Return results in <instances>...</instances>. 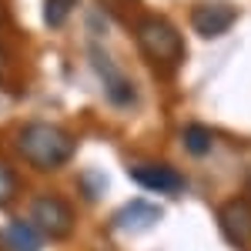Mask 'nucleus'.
Here are the masks:
<instances>
[{
  "label": "nucleus",
  "mask_w": 251,
  "mask_h": 251,
  "mask_svg": "<svg viewBox=\"0 0 251 251\" xmlns=\"http://www.w3.org/2000/svg\"><path fill=\"white\" fill-rule=\"evenodd\" d=\"M74 148H77V141L67 134L64 127L47 124V121H34V124H27L17 134V154L27 164L40 168V171L64 168L74 157Z\"/></svg>",
  "instance_id": "f257e3e1"
},
{
  "label": "nucleus",
  "mask_w": 251,
  "mask_h": 251,
  "mask_svg": "<svg viewBox=\"0 0 251 251\" xmlns=\"http://www.w3.org/2000/svg\"><path fill=\"white\" fill-rule=\"evenodd\" d=\"M137 47L148 60H154L161 67H174L184 57V44H181V34L174 30V24L161 17H141L137 24Z\"/></svg>",
  "instance_id": "f03ea898"
},
{
  "label": "nucleus",
  "mask_w": 251,
  "mask_h": 251,
  "mask_svg": "<svg viewBox=\"0 0 251 251\" xmlns=\"http://www.w3.org/2000/svg\"><path fill=\"white\" fill-rule=\"evenodd\" d=\"M30 225L44 238H67L74 231V211L57 194H40L30 204Z\"/></svg>",
  "instance_id": "7ed1b4c3"
},
{
  "label": "nucleus",
  "mask_w": 251,
  "mask_h": 251,
  "mask_svg": "<svg viewBox=\"0 0 251 251\" xmlns=\"http://www.w3.org/2000/svg\"><path fill=\"white\" fill-rule=\"evenodd\" d=\"M87 57H91V64H94L97 77H100V84H104V91H107V100L114 104V107H134L137 100V87L127 80V74L117 67L114 60L107 57V50L104 47H91L87 50Z\"/></svg>",
  "instance_id": "20e7f679"
},
{
  "label": "nucleus",
  "mask_w": 251,
  "mask_h": 251,
  "mask_svg": "<svg viewBox=\"0 0 251 251\" xmlns=\"http://www.w3.org/2000/svg\"><path fill=\"white\" fill-rule=\"evenodd\" d=\"M218 225H221V234H225L228 245L245 248L251 241V201L248 198H231V201H225L221 211H218Z\"/></svg>",
  "instance_id": "39448f33"
},
{
  "label": "nucleus",
  "mask_w": 251,
  "mask_h": 251,
  "mask_svg": "<svg viewBox=\"0 0 251 251\" xmlns=\"http://www.w3.org/2000/svg\"><path fill=\"white\" fill-rule=\"evenodd\" d=\"M234 20H238V10L225 0H201L191 10V24L201 37H221L225 30H231Z\"/></svg>",
  "instance_id": "423d86ee"
},
{
  "label": "nucleus",
  "mask_w": 251,
  "mask_h": 251,
  "mask_svg": "<svg viewBox=\"0 0 251 251\" xmlns=\"http://www.w3.org/2000/svg\"><path fill=\"white\" fill-rule=\"evenodd\" d=\"M131 181L148 188V191H161V194H181L184 191V177L168 168V164H134L131 168Z\"/></svg>",
  "instance_id": "0eeeda50"
},
{
  "label": "nucleus",
  "mask_w": 251,
  "mask_h": 251,
  "mask_svg": "<svg viewBox=\"0 0 251 251\" xmlns=\"http://www.w3.org/2000/svg\"><path fill=\"white\" fill-rule=\"evenodd\" d=\"M157 221H161V208L151 204V201H127V204L111 218V225H114L117 231H127V234L151 231Z\"/></svg>",
  "instance_id": "6e6552de"
},
{
  "label": "nucleus",
  "mask_w": 251,
  "mask_h": 251,
  "mask_svg": "<svg viewBox=\"0 0 251 251\" xmlns=\"http://www.w3.org/2000/svg\"><path fill=\"white\" fill-rule=\"evenodd\" d=\"M7 248L10 251H40V245H44V234L30 225V221H10L7 225Z\"/></svg>",
  "instance_id": "1a4fd4ad"
},
{
  "label": "nucleus",
  "mask_w": 251,
  "mask_h": 251,
  "mask_svg": "<svg viewBox=\"0 0 251 251\" xmlns=\"http://www.w3.org/2000/svg\"><path fill=\"white\" fill-rule=\"evenodd\" d=\"M181 141H184L188 154H194V157H208L211 148H214V134L204 127V124H188L184 134H181Z\"/></svg>",
  "instance_id": "9d476101"
},
{
  "label": "nucleus",
  "mask_w": 251,
  "mask_h": 251,
  "mask_svg": "<svg viewBox=\"0 0 251 251\" xmlns=\"http://www.w3.org/2000/svg\"><path fill=\"white\" fill-rule=\"evenodd\" d=\"M74 3H77V0H44V24H47L50 30H60V27L67 24V17H71Z\"/></svg>",
  "instance_id": "9b49d317"
},
{
  "label": "nucleus",
  "mask_w": 251,
  "mask_h": 251,
  "mask_svg": "<svg viewBox=\"0 0 251 251\" xmlns=\"http://www.w3.org/2000/svg\"><path fill=\"white\" fill-rule=\"evenodd\" d=\"M17 191H20L17 171H14L7 161H0V208H3V204H10V201L17 198Z\"/></svg>",
  "instance_id": "f8f14e48"
},
{
  "label": "nucleus",
  "mask_w": 251,
  "mask_h": 251,
  "mask_svg": "<svg viewBox=\"0 0 251 251\" xmlns=\"http://www.w3.org/2000/svg\"><path fill=\"white\" fill-rule=\"evenodd\" d=\"M97 3L114 17H124V10H137V0H97Z\"/></svg>",
  "instance_id": "ddd939ff"
},
{
  "label": "nucleus",
  "mask_w": 251,
  "mask_h": 251,
  "mask_svg": "<svg viewBox=\"0 0 251 251\" xmlns=\"http://www.w3.org/2000/svg\"><path fill=\"white\" fill-rule=\"evenodd\" d=\"M0 71H3V50H0Z\"/></svg>",
  "instance_id": "4468645a"
}]
</instances>
